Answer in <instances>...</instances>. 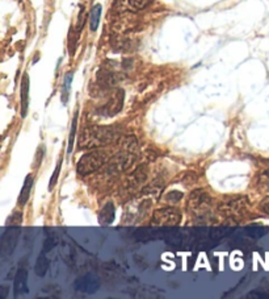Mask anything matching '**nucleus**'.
I'll return each instance as SVG.
<instances>
[{
	"instance_id": "obj_1",
	"label": "nucleus",
	"mask_w": 269,
	"mask_h": 299,
	"mask_svg": "<svg viewBox=\"0 0 269 299\" xmlns=\"http://www.w3.org/2000/svg\"><path fill=\"white\" fill-rule=\"evenodd\" d=\"M116 130L110 126H88L79 137V146L82 149L100 148L116 139Z\"/></svg>"
},
{
	"instance_id": "obj_2",
	"label": "nucleus",
	"mask_w": 269,
	"mask_h": 299,
	"mask_svg": "<svg viewBox=\"0 0 269 299\" xmlns=\"http://www.w3.org/2000/svg\"><path fill=\"white\" fill-rule=\"evenodd\" d=\"M105 162H107L105 152L92 151L80 157V160L78 161L77 172L79 176H88V174H92L93 172L100 169Z\"/></svg>"
},
{
	"instance_id": "obj_3",
	"label": "nucleus",
	"mask_w": 269,
	"mask_h": 299,
	"mask_svg": "<svg viewBox=\"0 0 269 299\" xmlns=\"http://www.w3.org/2000/svg\"><path fill=\"white\" fill-rule=\"evenodd\" d=\"M20 234H21L20 225H7V229L0 236V257L7 259L12 256L17 247Z\"/></svg>"
},
{
	"instance_id": "obj_4",
	"label": "nucleus",
	"mask_w": 269,
	"mask_h": 299,
	"mask_svg": "<svg viewBox=\"0 0 269 299\" xmlns=\"http://www.w3.org/2000/svg\"><path fill=\"white\" fill-rule=\"evenodd\" d=\"M188 207L190 212L196 216H205L210 212L211 207V197L202 188L194 190L189 195L188 199Z\"/></svg>"
},
{
	"instance_id": "obj_5",
	"label": "nucleus",
	"mask_w": 269,
	"mask_h": 299,
	"mask_svg": "<svg viewBox=\"0 0 269 299\" xmlns=\"http://www.w3.org/2000/svg\"><path fill=\"white\" fill-rule=\"evenodd\" d=\"M181 222V212L176 207H163L153 213L151 223L156 227H176Z\"/></svg>"
},
{
	"instance_id": "obj_6",
	"label": "nucleus",
	"mask_w": 269,
	"mask_h": 299,
	"mask_svg": "<svg viewBox=\"0 0 269 299\" xmlns=\"http://www.w3.org/2000/svg\"><path fill=\"white\" fill-rule=\"evenodd\" d=\"M247 199L244 197L235 198V199H229V201H225L224 203H221V206L218 207L219 212L222 213L226 218H238V216L243 215L244 211L247 210Z\"/></svg>"
},
{
	"instance_id": "obj_7",
	"label": "nucleus",
	"mask_w": 269,
	"mask_h": 299,
	"mask_svg": "<svg viewBox=\"0 0 269 299\" xmlns=\"http://www.w3.org/2000/svg\"><path fill=\"white\" fill-rule=\"evenodd\" d=\"M137 161V155H134L133 152L126 151L117 155L116 157L112 158L110 162V169L117 173H123V172H128Z\"/></svg>"
},
{
	"instance_id": "obj_8",
	"label": "nucleus",
	"mask_w": 269,
	"mask_h": 299,
	"mask_svg": "<svg viewBox=\"0 0 269 299\" xmlns=\"http://www.w3.org/2000/svg\"><path fill=\"white\" fill-rule=\"evenodd\" d=\"M100 287V281L95 274H86L75 281V290L78 293L95 294Z\"/></svg>"
},
{
	"instance_id": "obj_9",
	"label": "nucleus",
	"mask_w": 269,
	"mask_h": 299,
	"mask_svg": "<svg viewBox=\"0 0 269 299\" xmlns=\"http://www.w3.org/2000/svg\"><path fill=\"white\" fill-rule=\"evenodd\" d=\"M124 100H125V93L123 90H116L112 96L109 98L108 103L105 104L104 111L108 116H113V115L118 114L123 110Z\"/></svg>"
},
{
	"instance_id": "obj_10",
	"label": "nucleus",
	"mask_w": 269,
	"mask_h": 299,
	"mask_svg": "<svg viewBox=\"0 0 269 299\" xmlns=\"http://www.w3.org/2000/svg\"><path fill=\"white\" fill-rule=\"evenodd\" d=\"M29 293L28 289V270L27 269H18L13 280V294L15 296H21Z\"/></svg>"
},
{
	"instance_id": "obj_11",
	"label": "nucleus",
	"mask_w": 269,
	"mask_h": 299,
	"mask_svg": "<svg viewBox=\"0 0 269 299\" xmlns=\"http://www.w3.org/2000/svg\"><path fill=\"white\" fill-rule=\"evenodd\" d=\"M114 215H116V207L112 202H108L99 212V222L101 225H108L113 223Z\"/></svg>"
},
{
	"instance_id": "obj_12",
	"label": "nucleus",
	"mask_w": 269,
	"mask_h": 299,
	"mask_svg": "<svg viewBox=\"0 0 269 299\" xmlns=\"http://www.w3.org/2000/svg\"><path fill=\"white\" fill-rule=\"evenodd\" d=\"M28 102H29V77L24 74L21 82V115L22 117L27 116Z\"/></svg>"
},
{
	"instance_id": "obj_13",
	"label": "nucleus",
	"mask_w": 269,
	"mask_h": 299,
	"mask_svg": "<svg viewBox=\"0 0 269 299\" xmlns=\"http://www.w3.org/2000/svg\"><path fill=\"white\" fill-rule=\"evenodd\" d=\"M32 186H33V177L29 174V176H27V178H25L21 191H20V195H18V204H20V206H25V203H27L29 197H31Z\"/></svg>"
},
{
	"instance_id": "obj_14",
	"label": "nucleus",
	"mask_w": 269,
	"mask_h": 299,
	"mask_svg": "<svg viewBox=\"0 0 269 299\" xmlns=\"http://www.w3.org/2000/svg\"><path fill=\"white\" fill-rule=\"evenodd\" d=\"M99 83L103 84L104 87H113L117 83V77L114 73L110 70H100L97 73Z\"/></svg>"
},
{
	"instance_id": "obj_15",
	"label": "nucleus",
	"mask_w": 269,
	"mask_h": 299,
	"mask_svg": "<svg viewBox=\"0 0 269 299\" xmlns=\"http://www.w3.org/2000/svg\"><path fill=\"white\" fill-rule=\"evenodd\" d=\"M153 0H119V3L125 7L126 10L133 11V12H138V11L144 10Z\"/></svg>"
},
{
	"instance_id": "obj_16",
	"label": "nucleus",
	"mask_w": 269,
	"mask_h": 299,
	"mask_svg": "<svg viewBox=\"0 0 269 299\" xmlns=\"http://www.w3.org/2000/svg\"><path fill=\"white\" fill-rule=\"evenodd\" d=\"M49 266H50L49 259L46 257V253L42 252L36 261V265H34V273H36L38 277H43V275L46 274V271L49 270Z\"/></svg>"
},
{
	"instance_id": "obj_17",
	"label": "nucleus",
	"mask_w": 269,
	"mask_h": 299,
	"mask_svg": "<svg viewBox=\"0 0 269 299\" xmlns=\"http://www.w3.org/2000/svg\"><path fill=\"white\" fill-rule=\"evenodd\" d=\"M100 16L101 6L100 4H96V6L92 7L91 13H89V29H91V32L97 31L99 23H100Z\"/></svg>"
},
{
	"instance_id": "obj_18",
	"label": "nucleus",
	"mask_w": 269,
	"mask_h": 299,
	"mask_svg": "<svg viewBox=\"0 0 269 299\" xmlns=\"http://www.w3.org/2000/svg\"><path fill=\"white\" fill-rule=\"evenodd\" d=\"M58 244V238L55 236V233L53 231H46V238L43 241V250L42 252L47 253L52 249H54L55 245Z\"/></svg>"
},
{
	"instance_id": "obj_19",
	"label": "nucleus",
	"mask_w": 269,
	"mask_h": 299,
	"mask_svg": "<svg viewBox=\"0 0 269 299\" xmlns=\"http://www.w3.org/2000/svg\"><path fill=\"white\" fill-rule=\"evenodd\" d=\"M146 177H147V170L142 166L138 167V169L134 172V174L132 176V178H130L133 187H135V186L143 183V181L146 179Z\"/></svg>"
},
{
	"instance_id": "obj_20",
	"label": "nucleus",
	"mask_w": 269,
	"mask_h": 299,
	"mask_svg": "<svg viewBox=\"0 0 269 299\" xmlns=\"http://www.w3.org/2000/svg\"><path fill=\"white\" fill-rule=\"evenodd\" d=\"M72 78H74L72 73H67L66 77H64L63 89H62V100H63V103L67 102L68 91H70V86H71V82H72Z\"/></svg>"
},
{
	"instance_id": "obj_21",
	"label": "nucleus",
	"mask_w": 269,
	"mask_h": 299,
	"mask_svg": "<svg viewBox=\"0 0 269 299\" xmlns=\"http://www.w3.org/2000/svg\"><path fill=\"white\" fill-rule=\"evenodd\" d=\"M257 185H259L260 188H263V190H269V169L264 170L263 173L259 176Z\"/></svg>"
},
{
	"instance_id": "obj_22",
	"label": "nucleus",
	"mask_w": 269,
	"mask_h": 299,
	"mask_svg": "<svg viewBox=\"0 0 269 299\" xmlns=\"http://www.w3.org/2000/svg\"><path fill=\"white\" fill-rule=\"evenodd\" d=\"M78 114H75L72 120V126H71L70 131V139H68V149L67 152L71 153L72 152V146H74V139H75V133H77V125H78Z\"/></svg>"
},
{
	"instance_id": "obj_23",
	"label": "nucleus",
	"mask_w": 269,
	"mask_h": 299,
	"mask_svg": "<svg viewBox=\"0 0 269 299\" xmlns=\"http://www.w3.org/2000/svg\"><path fill=\"white\" fill-rule=\"evenodd\" d=\"M246 233L251 239H259L266 233V229L260 228V227H251V228L246 229Z\"/></svg>"
},
{
	"instance_id": "obj_24",
	"label": "nucleus",
	"mask_w": 269,
	"mask_h": 299,
	"mask_svg": "<svg viewBox=\"0 0 269 299\" xmlns=\"http://www.w3.org/2000/svg\"><path fill=\"white\" fill-rule=\"evenodd\" d=\"M61 165H62V160H59L58 165H57V167H55L54 173H53L52 176V179H50V183H49V190L52 191L53 188H54V186L57 185V182H58V177H59V170H61Z\"/></svg>"
},
{
	"instance_id": "obj_25",
	"label": "nucleus",
	"mask_w": 269,
	"mask_h": 299,
	"mask_svg": "<svg viewBox=\"0 0 269 299\" xmlns=\"http://www.w3.org/2000/svg\"><path fill=\"white\" fill-rule=\"evenodd\" d=\"M183 198V193L180 191H169L168 194L165 195V201L169 202V203H176Z\"/></svg>"
},
{
	"instance_id": "obj_26",
	"label": "nucleus",
	"mask_w": 269,
	"mask_h": 299,
	"mask_svg": "<svg viewBox=\"0 0 269 299\" xmlns=\"http://www.w3.org/2000/svg\"><path fill=\"white\" fill-rule=\"evenodd\" d=\"M21 212H15L8 220H7V225H20L21 224Z\"/></svg>"
},
{
	"instance_id": "obj_27",
	"label": "nucleus",
	"mask_w": 269,
	"mask_h": 299,
	"mask_svg": "<svg viewBox=\"0 0 269 299\" xmlns=\"http://www.w3.org/2000/svg\"><path fill=\"white\" fill-rule=\"evenodd\" d=\"M247 298H269V294H265L263 293V291H251V293L248 294Z\"/></svg>"
},
{
	"instance_id": "obj_28",
	"label": "nucleus",
	"mask_w": 269,
	"mask_h": 299,
	"mask_svg": "<svg viewBox=\"0 0 269 299\" xmlns=\"http://www.w3.org/2000/svg\"><path fill=\"white\" fill-rule=\"evenodd\" d=\"M260 210L263 211L264 213H266V215H269V197H266L264 201H261L260 203Z\"/></svg>"
},
{
	"instance_id": "obj_29",
	"label": "nucleus",
	"mask_w": 269,
	"mask_h": 299,
	"mask_svg": "<svg viewBox=\"0 0 269 299\" xmlns=\"http://www.w3.org/2000/svg\"><path fill=\"white\" fill-rule=\"evenodd\" d=\"M8 293H9V287L7 286V285H2V286H0V299L7 298Z\"/></svg>"
}]
</instances>
